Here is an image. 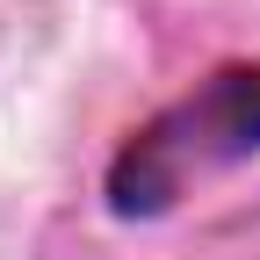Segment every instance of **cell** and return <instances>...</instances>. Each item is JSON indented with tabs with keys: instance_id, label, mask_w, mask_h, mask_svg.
Returning <instances> with one entry per match:
<instances>
[{
	"instance_id": "obj_1",
	"label": "cell",
	"mask_w": 260,
	"mask_h": 260,
	"mask_svg": "<svg viewBox=\"0 0 260 260\" xmlns=\"http://www.w3.org/2000/svg\"><path fill=\"white\" fill-rule=\"evenodd\" d=\"M260 152V65H224L203 87L130 130V145L109 159V210L159 217L181 203V188L210 167H239Z\"/></svg>"
}]
</instances>
